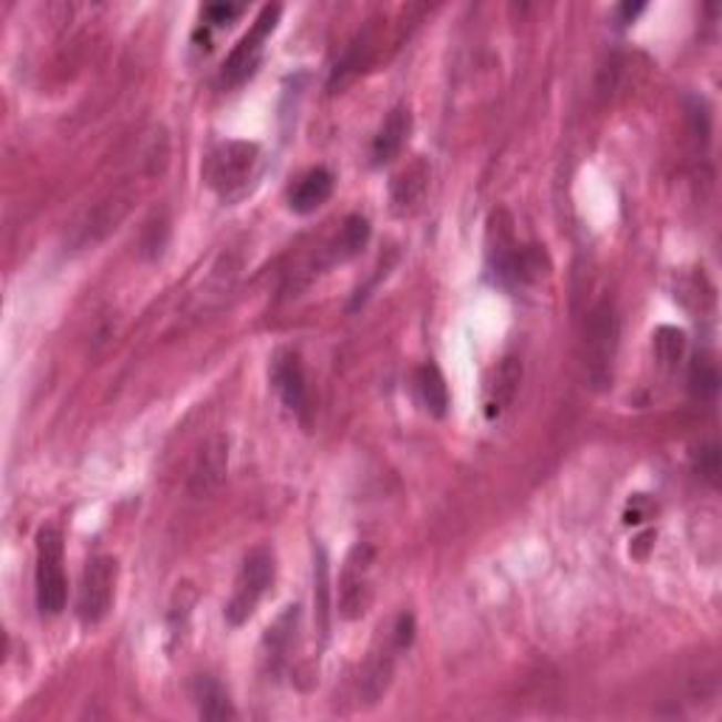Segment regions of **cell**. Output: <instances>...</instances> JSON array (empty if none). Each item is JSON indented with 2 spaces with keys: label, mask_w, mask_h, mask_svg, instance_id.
<instances>
[{
  "label": "cell",
  "mask_w": 722,
  "mask_h": 722,
  "mask_svg": "<svg viewBox=\"0 0 722 722\" xmlns=\"http://www.w3.org/2000/svg\"><path fill=\"white\" fill-rule=\"evenodd\" d=\"M317 612H319V627L322 636H328V612H330V587H328V556L319 548L317 559Z\"/></svg>",
  "instance_id": "obj_20"
},
{
  "label": "cell",
  "mask_w": 722,
  "mask_h": 722,
  "mask_svg": "<svg viewBox=\"0 0 722 722\" xmlns=\"http://www.w3.org/2000/svg\"><path fill=\"white\" fill-rule=\"evenodd\" d=\"M415 393L430 415L443 417L448 412V386L435 364H421L415 370Z\"/></svg>",
  "instance_id": "obj_15"
},
{
  "label": "cell",
  "mask_w": 722,
  "mask_h": 722,
  "mask_svg": "<svg viewBox=\"0 0 722 722\" xmlns=\"http://www.w3.org/2000/svg\"><path fill=\"white\" fill-rule=\"evenodd\" d=\"M63 565V534L56 528H43L38 534V607L43 616H60L65 610L69 581Z\"/></svg>",
  "instance_id": "obj_2"
},
{
  "label": "cell",
  "mask_w": 722,
  "mask_h": 722,
  "mask_svg": "<svg viewBox=\"0 0 722 722\" xmlns=\"http://www.w3.org/2000/svg\"><path fill=\"white\" fill-rule=\"evenodd\" d=\"M271 384L280 393L282 404L293 412H302L308 404V384L302 361L291 350H280L271 361Z\"/></svg>",
  "instance_id": "obj_10"
},
{
  "label": "cell",
  "mask_w": 722,
  "mask_h": 722,
  "mask_svg": "<svg viewBox=\"0 0 722 722\" xmlns=\"http://www.w3.org/2000/svg\"><path fill=\"white\" fill-rule=\"evenodd\" d=\"M257 162H260V147L251 142H229L215 149L206 162V184L218 195L240 193L255 175Z\"/></svg>",
  "instance_id": "obj_3"
},
{
  "label": "cell",
  "mask_w": 722,
  "mask_h": 722,
  "mask_svg": "<svg viewBox=\"0 0 722 722\" xmlns=\"http://www.w3.org/2000/svg\"><path fill=\"white\" fill-rule=\"evenodd\" d=\"M426 189H430V167H426L424 158H415L410 167L401 169L393 178V187H390V206L399 218H410L421 209L426 198Z\"/></svg>",
  "instance_id": "obj_9"
},
{
  "label": "cell",
  "mask_w": 722,
  "mask_h": 722,
  "mask_svg": "<svg viewBox=\"0 0 722 722\" xmlns=\"http://www.w3.org/2000/svg\"><path fill=\"white\" fill-rule=\"evenodd\" d=\"M618 344V319L610 302H601L590 313L585 330V364L587 379L596 386H607L612 381V359Z\"/></svg>",
  "instance_id": "obj_4"
},
{
  "label": "cell",
  "mask_w": 722,
  "mask_h": 722,
  "mask_svg": "<svg viewBox=\"0 0 722 722\" xmlns=\"http://www.w3.org/2000/svg\"><path fill=\"white\" fill-rule=\"evenodd\" d=\"M330 195H333V173L324 167L308 169V173L293 184L291 193H288V206H291L297 215H311L317 213Z\"/></svg>",
  "instance_id": "obj_13"
},
{
  "label": "cell",
  "mask_w": 722,
  "mask_h": 722,
  "mask_svg": "<svg viewBox=\"0 0 722 722\" xmlns=\"http://www.w3.org/2000/svg\"><path fill=\"white\" fill-rule=\"evenodd\" d=\"M275 581V550L268 545H257L255 550H249L244 559V567L235 579V590L231 598L226 601V621L231 627L249 621L255 616L257 605L262 601V596L268 592Z\"/></svg>",
  "instance_id": "obj_1"
},
{
  "label": "cell",
  "mask_w": 722,
  "mask_h": 722,
  "mask_svg": "<svg viewBox=\"0 0 722 722\" xmlns=\"http://www.w3.org/2000/svg\"><path fill=\"white\" fill-rule=\"evenodd\" d=\"M125 213H127V200L122 198L105 200V204L96 206L94 215L87 218V226H82V235H85V240L94 244V240L105 237L111 229H116V224L125 218Z\"/></svg>",
  "instance_id": "obj_18"
},
{
  "label": "cell",
  "mask_w": 722,
  "mask_h": 722,
  "mask_svg": "<svg viewBox=\"0 0 722 722\" xmlns=\"http://www.w3.org/2000/svg\"><path fill=\"white\" fill-rule=\"evenodd\" d=\"M167 235H169V229H167V224H164V220H149L147 224V229H144V255L147 257H158L164 251V244H167Z\"/></svg>",
  "instance_id": "obj_22"
},
{
  "label": "cell",
  "mask_w": 722,
  "mask_h": 722,
  "mask_svg": "<svg viewBox=\"0 0 722 722\" xmlns=\"http://www.w3.org/2000/svg\"><path fill=\"white\" fill-rule=\"evenodd\" d=\"M370 240V224L361 215H350L342 224L339 235L330 244V262H348L359 255Z\"/></svg>",
  "instance_id": "obj_16"
},
{
  "label": "cell",
  "mask_w": 722,
  "mask_h": 722,
  "mask_svg": "<svg viewBox=\"0 0 722 722\" xmlns=\"http://www.w3.org/2000/svg\"><path fill=\"white\" fill-rule=\"evenodd\" d=\"M193 698L195 705H198V714L204 716V720H231V716H235V709H231V700L229 694H226V689L218 680L209 678V674L195 678Z\"/></svg>",
  "instance_id": "obj_14"
},
{
  "label": "cell",
  "mask_w": 722,
  "mask_h": 722,
  "mask_svg": "<svg viewBox=\"0 0 722 722\" xmlns=\"http://www.w3.org/2000/svg\"><path fill=\"white\" fill-rule=\"evenodd\" d=\"M280 14H282V7L262 9L260 18H257L255 25L249 29V34H246V38L240 40L235 49H231V54L226 56L224 71H220V80H224L226 85L235 87L255 74L257 65H260V60H262V43L268 40V34L275 32V25H277V20H280Z\"/></svg>",
  "instance_id": "obj_6"
},
{
  "label": "cell",
  "mask_w": 722,
  "mask_h": 722,
  "mask_svg": "<svg viewBox=\"0 0 722 722\" xmlns=\"http://www.w3.org/2000/svg\"><path fill=\"white\" fill-rule=\"evenodd\" d=\"M519 384H523V361L508 355V359H503L497 368L492 370V375H488L486 381V390H483V393H486V399H483L486 415H503V412L514 404V399H517Z\"/></svg>",
  "instance_id": "obj_11"
},
{
  "label": "cell",
  "mask_w": 722,
  "mask_h": 722,
  "mask_svg": "<svg viewBox=\"0 0 722 722\" xmlns=\"http://www.w3.org/2000/svg\"><path fill=\"white\" fill-rule=\"evenodd\" d=\"M412 131V116L404 105H399L395 111H390V116L384 118L381 131L375 133L373 149H370V158H373V167H384V164L395 162L404 149L406 138H410Z\"/></svg>",
  "instance_id": "obj_12"
},
{
  "label": "cell",
  "mask_w": 722,
  "mask_h": 722,
  "mask_svg": "<svg viewBox=\"0 0 722 722\" xmlns=\"http://www.w3.org/2000/svg\"><path fill=\"white\" fill-rule=\"evenodd\" d=\"M649 510H652V505L647 503V497H643V494H638V497L629 499V505H627V523L629 525L643 523V519L649 517Z\"/></svg>",
  "instance_id": "obj_24"
},
{
  "label": "cell",
  "mask_w": 722,
  "mask_h": 722,
  "mask_svg": "<svg viewBox=\"0 0 722 722\" xmlns=\"http://www.w3.org/2000/svg\"><path fill=\"white\" fill-rule=\"evenodd\" d=\"M240 12H244V7H229V3H220V7H206L204 14L209 18V23L224 25V23H229V20H235Z\"/></svg>",
  "instance_id": "obj_23"
},
{
  "label": "cell",
  "mask_w": 722,
  "mask_h": 722,
  "mask_svg": "<svg viewBox=\"0 0 722 722\" xmlns=\"http://www.w3.org/2000/svg\"><path fill=\"white\" fill-rule=\"evenodd\" d=\"M654 355H658L660 368L674 370L685 355V333L674 324H663L654 330Z\"/></svg>",
  "instance_id": "obj_19"
},
{
  "label": "cell",
  "mask_w": 722,
  "mask_h": 722,
  "mask_svg": "<svg viewBox=\"0 0 722 722\" xmlns=\"http://www.w3.org/2000/svg\"><path fill=\"white\" fill-rule=\"evenodd\" d=\"M694 461H698V472L709 479L711 486H716V479H720V468H722L720 446H716V443H705V446L698 448Z\"/></svg>",
  "instance_id": "obj_21"
},
{
  "label": "cell",
  "mask_w": 722,
  "mask_h": 722,
  "mask_svg": "<svg viewBox=\"0 0 722 722\" xmlns=\"http://www.w3.org/2000/svg\"><path fill=\"white\" fill-rule=\"evenodd\" d=\"M226 468H229V441L224 435L206 437L195 455L193 472H189V492L195 497L213 494L226 479Z\"/></svg>",
  "instance_id": "obj_8"
},
{
  "label": "cell",
  "mask_w": 722,
  "mask_h": 722,
  "mask_svg": "<svg viewBox=\"0 0 722 722\" xmlns=\"http://www.w3.org/2000/svg\"><path fill=\"white\" fill-rule=\"evenodd\" d=\"M689 390L694 399L711 401L720 390V370L711 355H698L689 368Z\"/></svg>",
  "instance_id": "obj_17"
},
{
  "label": "cell",
  "mask_w": 722,
  "mask_h": 722,
  "mask_svg": "<svg viewBox=\"0 0 722 722\" xmlns=\"http://www.w3.org/2000/svg\"><path fill=\"white\" fill-rule=\"evenodd\" d=\"M370 565H373V550L368 545H355L344 561V574L339 581V610L344 618H361L368 612L370 598H373Z\"/></svg>",
  "instance_id": "obj_7"
},
{
  "label": "cell",
  "mask_w": 722,
  "mask_h": 722,
  "mask_svg": "<svg viewBox=\"0 0 722 722\" xmlns=\"http://www.w3.org/2000/svg\"><path fill=\"white\" fill-rule=\"evenodd\" d=\"M643 9H647V7H643V3H638V7H632V3H623V7H621L623 23H632V20H636L638 14L643 12Z\"/></svg>",
  "instance_id": "obj_25"
},
{
  "label": "cell",
  "mask_w": 722,
  "mask_h": 722,
  "mask_svg": "<svg viewBox=\"0 0 722 722\" xmlns=\"http://www.w3.org/2000/svg\"><path fill=\"white\" fill-rule=\"evenodd\" d=\"M116 559L113 556H94L85 565L80 585V598H76V616L82 623L94 627L111 612L113 592H116Z\"/></svg>",
  "instance_id": "obj_5"
}]
</instances>
